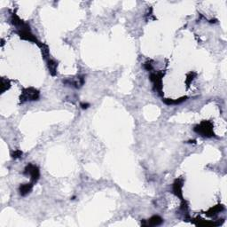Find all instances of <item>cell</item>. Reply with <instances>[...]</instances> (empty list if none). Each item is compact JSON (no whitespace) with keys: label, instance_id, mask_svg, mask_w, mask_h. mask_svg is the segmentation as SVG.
I'll return each mask as SVG.
<instances>
[{"label":"cell","instance_id":"1","mask_svg":"<svg viewBox=\"0 0 227 227\" xmlns=\"http://www.w3.org/2000/svg\"><path fill=\"white\" fill-rule=\"evenodd\" d=\"M194 130L201 134V136H204V137H211V136H214L213 126L209 122H206V121L202 122L200 125L194 128Z\"/></svg>","mask_w":227,"mask_h":227},{"label":"cell","instance_id":"2","mask_svg":"<svg viewBox=\"0 0 227 227\" xmlns=\"http://www.w3.org/2000/svg\"><path fill=\"white\" fill-rule=\"evenodd\" d=\"M39 98V92L34 88L25 89L21 96V102L23 103L27 100H36Z\"/></svg>","mask_w":227,"mask_h":227},{"label":"cell","instance_id":"3","mask_svg":"<svg viewBox=\"0 0 227 227\" xmlns=\"http://www.w3.org/2000/svg\"><path fill=\"white\" fill-rule=\"evenodd\" d=\"M24 174L29 175L31 176V179H32L33 182H36V181L38 180V178H39V176H40L38 168L34 164L27 165V167L25 169V171H24Z\"/></svg>","mask_w":227,"mask_h":227},{"label":"cell","instance_id":"4","mask_svg":"<svg viewBox=\"0 0 227 227\" xmlns=\"http://www.w3.org/2000/svg\"><path fill=\"white\" fill-rule=\"evenodd\" d=\"M162 74H152L150 75L151 81L154 83V89L159 92V94H161V90H162Z\"/></svg>","mask_w":227,"mask_h":227},{"label":"cell","instance_id":"5","mask_svg":"<svg viewBox=\"0 0 227 227\" xmlns=\"http://www.w3.org/2000/svg\"><path fill=\"white\" fill-rule=\"evenodd\" d=\"M182 187H183V180L176 179L175 181V183L173 184V193L180 198H182Z\"/></svg>","mask_w":227,"mask_h":227},{"label":"cell","instance_id":"6","mask_svg":"<svg viewBox=\"0 0 227 227\" xmlns=\"http://www.w3.org/2000/svg\"><path fill=\"white\" fill-rule=\"evenodd\" d=\"M32 187H33V185L30 183V184H24V185H21L20 186V194L22 195V196H25L27 195L28 193H30V191L32 190Z\"/></svg>","mask_w":227,"mask_h":227},{"label":"cell","instance_id":"7","mask_svg":"<svg viewBox=\"0 0 227 227\" xmlns=\"http://www.w3.org/2000/svg\"><path fill=\"white\" fill-rule=\"evenodd\" d=\"M162 223V218L160 217L159 216H154L148 220V225H152V226L159 225Z\"/></svg>","mask_w":227,"mask_h":227},{"label":"cell","instance_id":"8","mask_svg":"<svg viewBox=\"0 0 227 227\" xmlns=\"http://www.w3.org/2000/svg\"><path fill=\"white\" fill-rule=\"evenodd\" d=\"M186 99H187V97H182V98H180V99H178V100H176L167 99V100H164V102H165V104H167V105H176V104L182 103V102L185 101Z\"/></svg>","mask_w":227,"mask_h":227},{"label":"cell","instance_id":"9","mask_svg":"<svg viewBox=\"0 0 227 227\" xmlns=\"http://www.w3.org/2000/svg\"><path fill=\"white\" fill-rule=\"evenodd\" d=\"M48 67H49V69H50V72L53 75H55L56 74V68H57V63L52 60H50L48 61Z\"/></svg>","mask_w":227,"mask_h":227},{"label":"cell","instance_id":"10","mask_svg":"<svg viewBox=\"0 0 227 227\" xmlns=\"http://www.w3.org/2000/svg\"><path fill=\"white\" fill-rule=\"evenodd\" d=\"M10 82L8 80H6V79H2L1 80V93H5L6 90H7L9 88H10Z\"/></svg>","mask_w":227,"mask_h":227},{"label":"cell","instance_id":"11","mask_svg":"<svg viewBox=\"0 0 227 227\" xmlns=\"http://www.w3.org/2000/svg\"><path fill=\"white\" fill-rule=\"evenodd\" d=\"M223 207L222 206H216L214 208H212L209 211H208V216H211V215H214V214H216L217 212H220L221 210H223Z\"/></svg>","mask_w":227,"mask_h":227},{"label":"cell","instance_id":"12","mask_svg":"<svg viewBox=\"0 0 227 227\" xmlns=\"http://www.w3.org/2000/svg\"><path fill=\"white\" fill-rule=\"evenodd\" d=\"M195 73H194V72H191V73H189L188 75H187V79H186V83L187 84H189L193 80H194V77L195 76Z\"/></svg>","mask_w":227,"mask_h":227},{"label":"cell","instance_id":"13","mask_svg":"<svg viewBox=\"0 0 227 227\" xmlns=\"http://www.w3.org/2000/svg\"><path fill=\"white\" fill-rule=\"evenodd\" d=\"M21 155H22V152H21V151H15V152L13 154V157H14V159L19 158V157H21Z\"/></svg>","mask_w":227,"mask_h":227},{"label":"cell","instance_id":"14","mask_svg":"<svg viewBox=\"0 0 227 227\" xmlns=\"http://www.w3.org/2000/svg\"><path fill=\"white\" fill-rule=\"evenodd\" d=\"M145 68H146V69H147V70H151V69H152V65H151L150 63H148V62H147V63H146V64H145Z\"/></svg>","mask_w":227,"mask_h":227},{"label":"cell","instance_id":"15","mask_svg":"<svg viewBox=\"0 0 227 227\" xmlns=\"http://www.w3.org/2000/svg\"><path fill=\"white\" fill-rule=\"evenodd\" d=\"M89 106H90V105H89V104H87V103H85V104H81V107H82V108H83V109L87 108Z\"/></svg>","mask_w":227,"mask_h":227}]
</instances>
